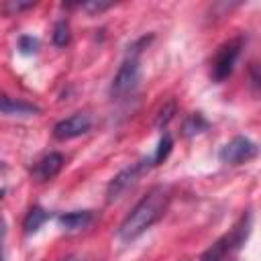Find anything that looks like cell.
Wrapping results in <instances>:
<instances>
[{
    "label": "cell",
    "mask_w": 261,
    "mask_h": 261,
    "mask_svg": "<svg viewBox=\"0 0 261 261\" xmlns=\"http://www.w3.org/2000/svg\"><path fill=\"white\" fill-rule=\"evenodd\" d=\"M171 200V192L165 186H155L147 192V196H143L133 210L124 216V220L118 226V237L120 241L128 243L139 239L145 230H149L155 222H159L169 206Z\"/></svg>",
    "instance_id": "cell-1"
},
{
    "label": "cell",
    "mask_w": 261,
    "mask_h": 261,
    "mask_svg": "<svg viewBox=\"0 0 261 261\" xmlns=\"http://www.w3.org/2000/svg\"><path fill=\"white\" fill-rule=\"evenodd\" d=\"M35 2H6L4 4V10L6 12H18V10H24V8H33Z\"/></svg>",
    "instance_id": "cell-18"
},
{
    "label": "cell",
    "mask_w": 261,
    "mask_h": 261,
    "mask_svg": "<svg viewBox=\"0 0 261 261\" xmlns=\"http://www.w3.org/2000/svg\"><path fill=\"white\" fill-rule=\"evenodd\" d=\"M92 128V116L88 112H73L67 118H61L53 126V137L57 141H71L86 135Z\"/></svg>",
    "instance_id": "cell-7"
},
{
    "label": "cell",
    "mask_w": 261,
    "mask_h": 261,
    "mask_svg": "<svg viewBox=\"0 0 261 261\" xmlns=\"http://www.w3.org/2000/svg\"><path fill=\"white\" fill-rule=\"evenodd\" d=\"M259 145L253 143L249 137H232L228 143H224L218 151V159L226 165H243L253 161L259 155Z\"/></svg>",
    "instance_id": "cell-6"
},
{
    "label": "cell",
    "mask_w": 261,
    "mask_h": 261,
    "mask_svg": "<svg viewBox=\"0 0 261 261\" xmlns=\"http://www.w3.org/2000/svg\"><path fill=\"white\" fill-rule=\"evenodd\" d=\"M39 49V39L33 35H22L18 37V51L22 55H35Z\"/></svg>",
    "instance_id": "cell-16"
},
{
    "label": "cell",
    "mask_w": 261,
    "mask_h": 261,
    "mask_svg": "<svg viewBox=\"0 0 261 261\" xmlns=\"http://www.w3.org/2000/svg\"><path fill=\"white\" fill-rule=\"evenodd\" d=\"M139 82H141V59H139V53L126 51L124 61L120 63L118 71L112 77L110 98L112 100H126L128 96L135 94V90L139 88Z\"/></svg>",
    "instance_id": "cell-3"
},
{
    "label": "cell",
    "mask_w": 261,
    "mask_h": 261,
    "mask_svg": "<svg viewBox=\"0 0 261 261\" xmlns=\"http://www.w3.org/2000/svg\"><path fill=\"white\" fill-rule=\"evenodd\" d=\"M241 49H243V37H234L218 47V51L212 59V80L216 84H220L232 75L237 59L241 55Z\"/></svg>",
    "instance_id": "cell-5"
},
{
    "label": "cell",
    "mask_w": 261,
    "mask_h": 261,
    "mask_svg": "<svg viewBox=\"0 0 261 261\" xmlns=\"http://www.w3.org/2000/svg\"><path fill=\"white\" fill-rule=\"evenodd\" d=\"M249 80H251V86L261 94V61H257L249 67Z\"/></svg>",
    "instance_id": "cell-17"
},
{
    "label": "cell",
    "mask_w": 261,
    "mask_h": 261,
    "mask_svg": "<svg viewBox=\"0 0 261 261\" xmlns=\"http://www.w3.org/2000/svg\"><path fill=\"white\" fill-rule=\"evenodd\" d=\"M92 220H94L92 210H73V212H63V214L57 216L59 226L67 232H77V230L86 228Z\"/></svg>",
    "instance_id": "cell-10"
},
{
    "label": "cell",
    "mask_w": 261,
    "mask_h": 261,
    "mask_svg": "<svg viewBox=\"0 0 261 261\" xmlns=\"http://www.w3.org/2000/svg\"><path fill=\"white\" fill-rule=\"evenodd\" d=\"M175 110H177V104H175V100H167V102H165V104L159 108V114H157L155 126H157L159 130H165V126L171 122V118H173Z\"/></svg>",
    "instance_id": "cell-15"
},
{
    "label": "cell",
    "mask_w": 261,
    "mask_h": 261,
    "mask_svg": "<svg viewBox=\"0 0 261 261\" xmlns=\"http://www.w3.org/2000/svg\"><path fill=\"white\" fill-rule=\"evenodd\" d=\"M149 167H151V159L147 157V159H141L139 163H133V165L124 167L122 171H118V173L110 179V184H108V188H106V202H108V204H110V202H116V200H120L124 194H128V192L139 184L141 175H143Z\"/></svg>",
    "instance_id": "cell-4"
},
{
    "label": "cell",
    "mask_w": 261,
    "mask_h": 261,
    "mask_svg": "<svg viewBox=\"0 0 261 261\" xmlns=\"http://www.w3.org/2000/svg\"><path fill=\"white\" fill-rule=\"evenodd\" d=\"M171 149H173V139H171V135H169L167 130H163V135H161V139H159V143H157L155 153L149 157V159H151V167L163 163V161L167 159V155L171 153Z\"/></svg>",
    "instance_id": "cell-13"
},
{
    "label": "cell",
    "mask_w": 261,
    "mask_h": 261,
    "mask_svg": "<svg viewBox=\"0 0 261 261\" xmlns=\"http://www.w3.org/2000/svg\"><path fill=\"white\" fill-rule=\"evenodd\" d=\"M2 114L4 116H35L41 112V108L37 104H31L27 100H20V98H10V96H2Z\"/></svg>",
    "instance_id": "cell-9"
},
{
    "label": "cell",
    "mask_w": 261,
    "mask_h": 261,
    "mask_svg": "<svg viewBox=\"0 0 261 261\" xmlns=\"http://www.w3.org/2000/svg\"><path fill=\"white\" fill-rule=\"evenodd\" d=\"M251 232V214H243L241 220L218 241H214L200 257V261H234Z\"/></svg>",
    "instance_id": "cell-2"
},
{
    "label": "cell",
    "mask_w": 261,
    "mask_h": 261,
    "mask_svg": "<svg viewBox=\"0 0 261 261\" xmlns=\"http://www.w3.org/2000/svg\"><path fill=\"white\" fill-rule=\"evenodd\" d=\"M51 39H53V45L55 47H65L69 45L71 41V29H69V22L65 18H59L53 27V33H51Z\"/></svg>",
    "instance_id": "cell-14"
},
{
    "label": "cell",
    "mask_w": 261,
    "mask_h": 261,
    "mask_svg": "<svg viewBox=\"0 0 261 261\" xmlns=\"http://www.w3.org/2000/svg\"><path fill=\"white\" fill-rule=\"evenodd\" d=\"M63 165H65L63 153L51 151V153L43 155V157L33 165L31 175H33V179H35L37 184H45V181H51V179L63 169Z\"/></svg>",
    "instance_id": "cell-8"
},
{
    "label": "cell",
    "mask_w": 261,
    "mask_h": 261,
    "mask_svg": "<svg viewBox=\"0 0 261 261\" xmlns=\"http://www.w3.org/2000/svg\"><path fill=\"white\" fill-rule=\"evenodd\" d=\"M112 4H108V2H86V4H82V8L84 10H90V12H102V10H108Z\"/></svg>",
    "instance_id": "cell-19"
},
{
    "label": "cell",
    "mask_w": 261,
    "mask_h": 261,
    "mask_svg": "<svg viewBox=\"0 0 261 261\" xmlns=\"http://www.w3.org/2000/svg\"><path fill=\"white\" fill-rule=\"evenodd\" d=\"M210 128V120L202 114V112H192L186 120H184V135L186 137H196L204 130Z\"/></svg>",
    "instance_id": "cell-12"
},
{
    "label": "cell",
    "mask_w": 261,
    "mask_h": 261,
    "mask_svg": "<svg viewBox=\"0 0 261 261\" xmlns=\"http://www.w3.org/2000/svg\"><path fill=\"white\" fill-rule=\"evenodd\" d=\"M49 218H51V212H47V210L41 208V206H33V208L27 212L24 220H22V228H24L27 234H33V232H37Z\"/></svg>",
    "instance_id": "cell-11"
},
{
    "label": "cell",
    "mask_w": 261,
    "mask_h": 261,
    "mask_svg": "<svg viewBox=\"0 0 261 261\" xmlns=\"http://www.w3.org/2000/svg\"><path fill=\"white\" fill-rule=\"evenodd\" d=\"M63 261H92V259H88V257H84V255H71V257L63 259Z\"/></svg>",
    "instance_id": "cell-20"
}]
</instances>
